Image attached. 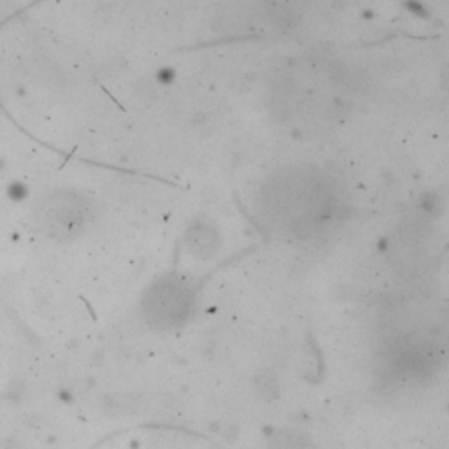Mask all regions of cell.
I'll return each mask as SVG.
<instances>
[{
  "label": "cell",
  "mask_w": 449,
  "mask_h": 449,
  "mask_svg": "<svg viewBox=\"0 0 449 449\" xmlns=\"http://www.w3.org/2000/svg\"><path fill=\"white\" fill-rule=\"evenodd\" d=\"M256 390L263 398H267V400L275 398L277 397V391H279L277 379L272 376L270 372H263L262 376L256 377Z\"/></svg>",
  "instance_id": "obj_1"
},
{
  "label": "cell",
  "mask_w": 449,
  "mask_h": 449,
  "mask_svg": "<svg viewBox=\"0 0 449 449\" xmlns=\"http://www.w3.org/2000/svg\"><path fill=\"white\" fill-rule=\"evenodd\" d=\"M272 449H309L306 440L295 434H279L275 442L272 444Z\"/></svg>",
  "instance_id": "obj_2"
}]
</instances>
